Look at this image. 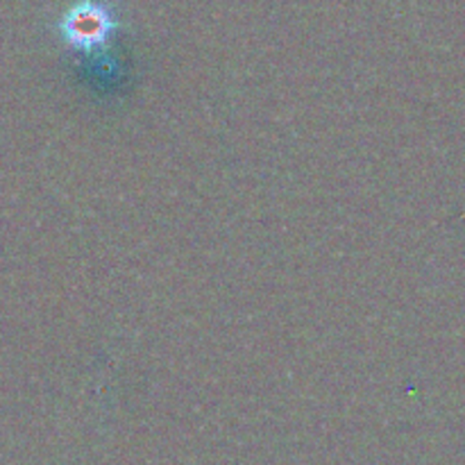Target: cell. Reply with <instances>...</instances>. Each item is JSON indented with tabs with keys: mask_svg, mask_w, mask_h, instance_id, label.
Returning a JSON list of instances; mask_svg holds the SVG:
<instances>
[{
	"mask_svg": "<svg viewBox=\"0 0 465 465\" xmlns=\"http://www.w3.org/2000/svg\"><path fill=\"white\" fill-rule=\"evenodd\" d=\"M116 14L104 0H77L59 21V32L71 48L89 53L103 48L116 30Z\"/></svg>",
	"mask_w": 465,
	"mask_h": 465,
	"instance_id": "cell-1",
	"label": "cell"
}]
</instances>
